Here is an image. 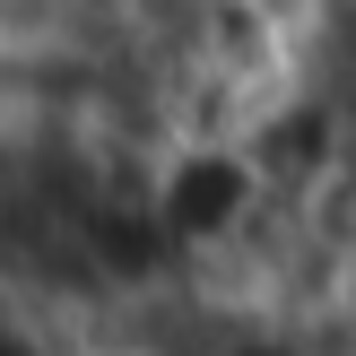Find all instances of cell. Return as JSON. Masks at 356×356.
<instances>
[]
</instances>
